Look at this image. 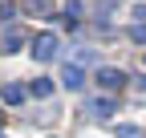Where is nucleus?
I'll return each mask as SVG.
<instances>
[{
  "label": "nucleus",
  "instance_id": "f257e3e1",
  "mask_svg": "<svg viewBox=\"0 0 146 138\" xmlns=\"http://www.w3.org/2000/svg\"><path fill=\"white\" fill-rule=\"evenodd\" d=\"M29 53H33L36 61H53V57H57V37H53V33H36Z\"/></svg>",
  "mask_w": 146,
  "mask_h": 138
},
{
  "label": "nucleus",
  "instance_id": "f03ea898",
  "mask_svg": "<svg viewBox=\"0 0 146 138\" xmlns=\"http://www.w3.org/2000/svg\"><path fill=\"white\" fill-rule=\"evenodd\" d=\"M94 81L102 85V90H122V85H126V81H130V77H126V73H122V69H114V65H102Z\"/></svg>",
  "mask_w": 146,
  "mask_h": 138
},
{
  "label": "nucleus",
  "instance_id": "7ed1b4c3",
  "mask_svg": "<svg viewBox=\"0 0 146 138\" xmlns=\"http://www.w3.org/2000/svg\"><path fill=\"white\" fill-rule=\"evenodd\" d=\"M61 85H65V90H81V85H85V73H81V65L77 61H65V69H61Z\"/></svg>",
  "mask_w": 146,
  "mask_h": 138
},
{
  "label": "nucleus",
  "instance_id": "20e7f679",
  "mask_svg": "<svg viewBox=\"0 0 146 138\" xmlns=\"http://www.w3.org/2000/svg\"><path fill=\"white\" fill-rule=\"evenodd\" d=\"M89 114H94V118H110V114H114V102H110V98H94V102H89Z\"/></svg>",
  "mask_w": 146,
  "mask_h": 138
},
{
  "label": "nucleus",
  "instance_id": "39448f33",
  "mask_svg": "<svg viewBox=\"0 0 146 138\" xmlns=\"http://www.w3.org/2000/svg\"><path fill=\"white\" fill-rule=\"evenodd\" d=\"M29 94H33V98H49V94H53V81H49V77H36V81L29 85Z\"/></svg>",
  "mask_w": 146,
  "mask_h": 138
},
{
  "label": "nucleus",
  "instance_id": "423d86ee",
  "mask_svg": "<svg viewBox=\"0 0 146 138\" xmlns=\"http://www.w3.org/2000/svg\"><path fill=\"white\" fill-rule=\"evenodd\" d=\"M25 94H29V90H21V85H8V90H4V102H8V106H21Z\"/></svg>",
  "mask_w": 146,
  "mask_h": 138
},
{
  "label": "nucleus",
  "instance_id": "0eeeda50",
  "mask_svg": "<svg viewBox=\"0 0 146 138\" xmlns=\"http://www.w3.org/2000/svg\"><path fill=\"white\" fill-rule=\"evenodd\" d=\"M130 41H134V45H146V25H142V21L130 25Z\"/></svg>",
  "mask_w": 146,
  "mask_h": 138
},
{
  "label": "nucleus",
  "instance_id": "6e6552de",
  "mask_svg": "<svg viewBox=\"0 0 146 138\" xmlns=\"http://www.w3.org/2000/svg\"><path fill=\"white\" fill-rule=\"evenodd\" d=\"M21 41H25V37H21V33H16V29H12L8 37H4V53H12V49H21Z\"/></svg>",
  "mask_w": 146,
  "mask_h": 138
},
{
  "label": "nucleus",
  "instance_id": "1a4fd4ad",
  "mask_svg": "<svg viewBox=\"0 0 146 138\" xmlns=\"http://www.w3.org/2000/svg\"><path fill=\"white\" fill-rule=\"evenodd\" d=\"M118 138H146L142 126H118Z\"/></svg>",
  "mask_w": 146,
  "mask_h": 138
},
{
  "label": "nucleus",
  "instance_id": "9d476101",
  "mask_svg": "<svg viewBox=\"0 0 146 138\" xmlns=\"http://www.w3.org/2000/svg\"><path fill=\"white\" fill-rule=\"evenodd\" d=\"M29 12H49V0H25Z\"/></svg>",
  "mask_w": 146,
  "mask_h": 138
},
{
  "label": "nucleus",
  "instance_id": "9b49d317",
  "mask_svg": "<svg viewBox=\"0 0 146 138\" xmlns=\"http://www.w3.org/2000/svg\"><path fill=\"white\" fill-rule=\"evenodd\" d=\"M12 12H16L12 0H0V21H12Z\"/></svg>",
  "mask_w": 146,
  "mask_h": 138
},
{
  "label": "nucleus",
  "instance_id": "f8f14e48",
  "mask_svg": "<svg viewBox=\"0 0 146 138\" xmlns=\"http://www.w3.org/2000/svg\"><path fill=\"white\" fill-rule=\"evenodd\" d=\"M0 126H4V114H0Z\"/></svg>",
  "mask_w": 146,
  "mask_h": 138
}]
</instances>
